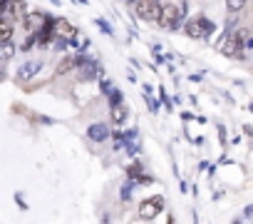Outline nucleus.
<instances>
[{
    "label": "nucleus",
    "instance_id": "1",
    "mask_svg": "<svg viewBox=\"0 0 253 224\" xmlns=\"http://www.w3.org/2000/svg\"><path fill=\"white\" fill-rule=\"evenodd\" d=\"M246 38H248V30H243V28H241V30H236V33H228V35L221 40V45H218L221 55H226V57H231V60L243 57Z\"/></svg>",
    "mask_w": 253,
    "mask_h": 224
},
{
    "label": "nucleus",
    "instance_id": "2",
    "mask_svg": "<svg viewBox=\"0 0 253 224\" xmlns=\"http://www.w3.org/2000/svg\"><path fill=\"white\" fill-rule=\"evenodd\" d=\"M184 15H186V3H181V5H176V3H164V5H162V18H159L157 25L164 28V30H176V28H181Z\"/></svg>",
    "mask_w": 253,
    "mask_h": 224
},
{
    "label": "nucleus",
    "instance_id": "3",
    "mask_svg": "<svg viewBox=\"0 0 253 224\" xmlns=\"http://www.w3.org/2000/svg\"><path fill=\"white\" fill-rule=\"evenodd\" d=\"M213 23L209 20V18H204V15H196V18H189L186 23H184V33L191 38V40H206L211 33H213Z\"/></svg>",
    "mask_w": 253,
    "mask_h": 224
},
{
    "label": "nucleus",
    "instance_id": "4",
    "mask_svg": "<svg viewBox=\"0 0 253 224\" xmlns=\"http://www.w3.org/2000/svg\"><path fill=\"white\" fill-rule=\"evenodd\" d=\"M162 0H137L134 3V10H137V15L142 18V20H147V23H159V18H162Z\"/></svg>",
    "mask_w": 253,
    "mask_h": 224
},
{
    "label": "nucleus",
    "instance_id": "5",
    "mask_svg": "<svg viewBox=\"0 0 253 224\" xmlns=\"http://www.w3.org/2000/svg\"><path fill=\"white\" fill-rule=\"evenodd\" d=\"M162 212H164V197H149V199H144V202L137 207V214H139V219H144V222L157 219Z\"/></svg>",
    "mask_w": 253,
    "mask_h": 224
},
{
    "label": "nucleus",
    "instance_id": "6",
    "mask_svg": "<svg viewBox=\"0 0 253 224\" xmlns=\"http://www.w3.org/2000/svg\"><path fill=\"white\" fill-rule=\"evenodd\" d=\"M40 70H42V60H28V62L20 65V70H18V75H15V82H18V85H25V82H30Z\"/></svg>",
    "mask_w": 253,
    "mask_h": 224
},
{
    "label": "nucleus",
    "instance_id": "7",
    "mask_svg": "<svg viewBox=\"0 0 253 224\" xmlns=\"http://www.w3.org/2000/svg\"><path fill=\"white\" fill-rule=\"evenodd\" d=\"M45 23H47V15H45V13H28V15L23 18V25H25V30H28L30 35H38V33L45 28Z\"/></svg>",
    "mask_w": 253,
    "mask_h": 224
},
{
    "label": "nucleus",
    "instance_id": "8",
    "mask_svg": "<svg viewBox=\"0 0 253 224\" xmlns=\"http://www.w3.org/2000/svg\"><path fill=\"white\" fill-rule=\"evenodd\" d=\"M55 35H57L60 40L72 43V40L77 38V28H75L67 18H57V20H55Z\"/></svg>",
    "mask_w": 253,
    "mask_h": 224
},
{
    "label": "nucleus",
    "instance_id": "9",
    "mask_svg": "<svg viewBox=\"0 0 253 224\" xmlns=\"http://www.w3.org/2000/svg\"><path fill=\"white\" fill-rule=\"evenodd\" d=\"M82 62H84V57H77V55H67V57H62V60L57 62V67H55V75H57V77H62V75L72 72L75 67H80Z\"/></svg>",
    "mask_w": 253,
    "mask_h": 224
},
{
    "label": "nucleus",
    "instance_id": "10",
    "mask_svg": "<svg viewBox=\"0 0 253 224\" xmlns=\"http://www.w3.org/2000/svg\"><path fill=\"white\" fill-rule=\"evenodd\" d=\"M109 127L104 125V122H94V125H89V130H87V137L92 140V142H104V140H109Z\"/></svg>",
    "mask_w": 253,
    "mask_h": 224
},
{
    "label": "nucleus",
    "instance_id": "11",
    "mask_svg": "<svg viewBox=\"0 0 253 224\" xmlns=\"http://www.w3.org/2000/svg\"><path fill=\"white\" fill-rule=\"evenodd\" d=\"M15 33V25L10 18H0V43H10Z\"/></svg>",
    "mask_w": 253,
    "mask_h": 224
},
{
    "label": "nucleus",
    "instance_id": "12",
    "mask_svg": "<svg viewBox=\"0 0 253 224\" xmlns=\"http://www.w3.org/2000/svg\"><path fill=\"white\" fill-rule=\"evenodd\" d=\"M8 15H10V18H25V15H28V5H25V0H10V5H8Z\"/></svg>",
    "mask_w": 253,
    "mask_h": 224
},
{
    "label": "nucleus",
    "instance_id": "13",
    "mask_svg": "<svg viewBox=\"0 0 253 224\" xmlns=\"http://www.w3.org/2000/svg\"><path fill=\"white\" fill-rule=\"evenodd\" d=\"M109 115H112V122H114L117 127H122L124 120H126V107H124V105H112Z\"/></svg>",
    "mask_w": 253,
    "mask_h": 224
},
{
    "label": "nucleus",
    "instance_id": "14",
    "mask_svg": "<svg viewBox=\"0 0 253 224\" xmlns=\"http://www.w3.org/2000/svg\"><path fill=\"white\" fill-rule=\"evenodd\" d=\"M15 53H18V48L13 45V40H10V43H0V62L13 60V57H15Z\"/></svg>",
    "mask_w": 253,
    "mask_h": 224
},
{
    "label": "nucleus",
    "instance_id": "15",
    "mask_svg": "<svg viewBox=\"0 0 253 224\" xmlns=\"http://www.w3.org/2000/svg\"><path fill=\"white\" fill-rule=\"evenodd\" d=\"M126 177H129L132 182H139L144 177V165L142 162H132L129 167H126Z\"/></svg>",
    "mask_w": 253,
    "mask_h": 224
},
{
    "label": "nucleus",
    "instance_id": "16",
    "mask_svg": "<svg viewBox=\"0 0 253 224\" xmlns=\"http://www.w3.org/2000/svg\"><path fill=\"white\" fill-rule=\"evenodd\" d=\"M246 5H248V0H226V10H228V15H238Z\"/></svg>",
    "mask_w": 253,
    "mask_h": 224
},
{
    "label": "nucleus",
    "instance_id": "17",
    "mask_svg": "<svg viewBox=\"0 0 253 224\" xmlns=\"http://www.w3.org/2000/svg\"><path fill=\"white\" fill-rule=\"evenodd\" d=\"M35 43H38V35H30V38L20 45V50H23V53H28V50H33V48H35Z\"/></svg>",
    "mask_w": 253,
    "mask_h": 224
},
{
    "label": "nucleus",
    "instance_id": "18",
    "mask_svg": "<svg viewBox=\"0 0 253 224\" xmlns=\"http://www.w3.org/2000/svg\"><path fill=\"white\" fill-rule=\"evenodd\" d=\"M8 5H10V0H0V13H8Z\"/></svg>",
    "mask_w": 253,
    "mask_h": 224
},
{
    "label": "nucleus",
    "instance_id": "19",
    "mask_svg": "<svg viewBox=\"0 0 253 224\" xmlns=\"http://www.w3.org/2000/svg\"><path fill=\"white\" fill-rule=\"evenodd\" d=\"M3 77H5V70H3V67H0V80H3Z\"/></svg>",
    "mask_w": 253,
    "mask_h": 224
},
{
    "label": "nucleus",
    "instance_id": "20",
    "mask_svg": "<svg viewBox=\"0 0 253 224\" xmlns=\"http://www.w3.org/2000/svg\"><path fill=\"white\" fill-rule=\"evenodd\" d=\"M233 224H243V222H241V219H236V222H233Z\"/></svg>",
    "mask_w": 253,
    "mask_h": 224
}]
</instances>
